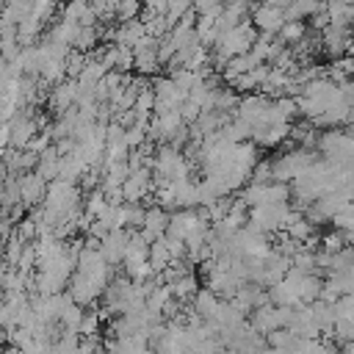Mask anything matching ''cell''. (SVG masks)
<instances>
[{
  "label": "cell",
  "mask_w": 354,
  "mask_h": 354,
  "mask_svg": "<svg viewBox=\"0 0 354 354\" xmlns=\"http://www.w3.org/2000/svg\"><path fill=\"white\" fill-rule=\"evenodd\" d=\"M315 149L324 155L326 163L332 166H351V155H354V141L348 136V130L340 127H326V133H321L315 138Z\"/></svg>",
  "instance_id": "6da1fadb"
},
{
  "label": "cell",
  "mask_w": 354,
  "mask_h": 354,
  "mask_svg": "<svg viewBox=\"0 0 354 354\" xmlns=\"http://www.w3.org/2000/svg\"><path fill=\"white\" fill-rule=\"evenodd\" d=\"M313 160H315V152H313V149L296 147L293 152H285V155H279L277 160H271V180H274V183H290V180H296Z\"/></svg>",
  "instance_id": "7a4b0ae2"
},
{
  "label": "cell",
  "mask_w": 354,
  "mask_h": 354,
  "mask_svg": "<svg viewBox=\"0 0 354 354\" xmlns=\"http://www.w3.org/2000/svg\"><path fill=\"white\" fill-rule=\"evenodd\" d=\"M108 279H111V268L108 271H100V274L72 271V277H69V296L77 304H91V301H97V296H102Z\"/></svg>",
  "instance_id": "3957f363"
},
{
  "label": "cell",
  "mask_w": 354,
  "mask_h": 354,
  "mask_svg": "<svg viewBox=\"0 0 354 354\" xmlns=\"http://www.w3.org/2000/svg\"><path fill=\"white\" fill-rule=\"evenodd\" d=\"M290 205L288 202H277V205H257V207H249L246 213V224L254 227L257 232L263 235H274L282 230L285 224V216H288Z\"/></svg>",
  "instance_id": "277c9868"
},
{
  "label": "cell",
  "mask_w": 354,
  "mask_h": 354,
  "mask_svg": "<svg viewBox=\"0 0 354 354\" xmlns=\"http://www.w3.org/2000/svg\"><path fill=\"white\" fill-rule=\"evenodd\" d=\"M246 207H257V205H277V202H290V188L288 183H249L241 194H238Z\"/></svg>",
  "instance_id": "5b68a950"
},
{
  "label": "cell",
  "mask_w": 354,
  "mask_h": 354,
  "mask_svg": "<svg viewBox=\"0 0 354 354\" xmlns=\"http://www.w3.org/2000/svg\"><path fill=\"white\" fill-rule=\"evenodd\" d=\"M6 127H8V147L11 149H25L28 141L39 133V122L30 116L28 108L14 111V116L6 122Z\"/></svg>",
  "instance_id": "8992f818"
},
{
  "label": "cell",
  "mask_w": 354,
  "mask_h": 354,
  "mask_svg": "<svg viewBox=\"0 0 354 354\" xmlns=\"http://www.w3.org/2000/svg\"><path fill=\"white\" fill-rule=\"evenodd\" d=\"M249 17H252L249 22L254 25V30L257 33H268V36H274L285 22V11L277 8V6H268V3H254Z\"/></svg>",
  "instance_id": "52a82bcc"
},
{
  "label": "cell",
  "mask_w": 354,
  "mask_h": 354,
  "mask_svg": "<svg viewBox=\"0 0 354 354\" xmlns=\"http://www.w3.org/2000/svg\"><path fill=\"white\" fill-rule=\"evenodd\" d=\"M119 188H122V199L124 202H141L152 191V169H144V166L133 169Z\"/></svg>",
  "instance_id": "ba28073f"
},
{
  "label": "cell",
  "mask_w": 354,
  "mask_h": 354,
  "mask_svg": "<svg viewBox=\"0 0 354 354\" xmlns=\"http://www.w3.org/2000/svg\"><path fill=\"white\" fill-rule=\"evenodd\" d=\"M17 185H19V202H22L25 207L39 205V202L44 199L47 180H41L36 171H22V174H17Z\"/></svg>",
  "instance_id": "9c48e42d"
},
{
  "label": "cell",
  "mask_w": 354,
  "mask_h": 354,
  "mask_svg": "<svg viewBox=\"0 0 354 354\" xmlns=\"http://www.w3.org/2000/svg\"><path fill=\"white\" fill-rule=\"evenodd\" d=\"M124 243H127V230H108L102 238H100V254L108 266H116L122 263L124 257Z\"/></svg>",
  "instance_id": "30bf717a"
},
{
  "label": "cell",
  "mask_w": 354,
  "mask_h": 354,
  "mask_svg": "<svg viewBox=\"0 0 354 354\" xmlns=\"http://www.w3.org/2000/svg\"><path fill=\"white\" fill-rule=\"evenodd\" d=\"M166 224H169V210H163L160 205H155V207H147L144 210V221H141L138 232L144 235L147 243H152V241H158L166 232Z\"/></svg>",
  "instance_id": "8fae6325"
},
{
  "label": "cell",
  "mask_w": 354,
  "mask_h": 354,
  "mask_svg": "<svg viewBox=\"0 0 354 354\" xmlns=\"http://www.w3.org/2000/svg\"><path fill=\"white\" fill-rule=\"evenodd\" d=\"M75 100H77V83H75L72 77H64V80L55 83L53 91H50V108H53L55 113H64V111L75 108Z\"/></svg>",
  "instance_id": "7c38bea8"
},
{
  "label": "cell",
  "mask_w": 354,
  "mask_h": 354,
  "mask_svg": "<svg viewBox=\"0 0 354 354\" xmlns=\"http://www.w3.org/2000/svg\"><path fill=\"white\" fill-rule=\"evenodd\" d=\"M58 158H61V155H58L55 144H50V147L39 155V160H36L33 171H36L41 180H47V183H50V180H55V177H58Z\"/></svg>",
  "instance_id": "4fadbf2b"
},
{
  "label": "cell",
  "mask_w": 354,
  "mask_h": 354,
  "mask_svg": "<svg viewBox=\"0 0 354 354\" xmlns=\"http://www.w3.org/2000/svg\"><path fill=\"white\" fill-rule=\"evenodd\" d=\"M324 8V0H290L282 11H285V19H310L313 14H318Z\"/></svg>",
  "instance_id": "5bb4252c"
},
{
  "label": "cell",
  "mask_w": 354,
  "mask_h": 354,
  "mask_svg": "<svg viewBox=\"0 0 354 354\" xmlns=\"http://www.w3.org/2000/svg\"><path fill=\"white\" fill-rule=\"evenodd\" d=\"M77 28L80 25H75L72 19H64L61 17V22H55L50 30H47V41H55V44H64V47H72V41H75V36H77Z\"/></svg>",
  "instance_id": "9a60e30c"
},
{
  "label": "cell",
  "mask_w": 354,
  "mask_h": 354,
  "mask_svg": "<svg viewBox=\"0 0 354 354\" xmlns=\"http://www.w3.org/2000/svg\"><path fill=\"white\" fill-rule=\"evenodd\" d=\"M166 288H169L171 299H177V301L183 304V301H191V299H194V293L199 290V282H196V277H194V274H183L180 279L169 282Z\"/></svg>",
  "instance_id": "2e32d148"
},
{
  "label": "cell",
  "mask_w": 354,
  "mask_h": 354,
  "mask_svg": "<svg viewBox=\"0 0 354 354\" xmlns=\"http://www.w3.org/2000/svg\"><path fill=\"white\" fill-rule=\"evenodd\" d=\"M191 301H194V313H196L199 318H205V321H207V318L213 315L216 304H218V296H216L210 288H199V290L194 293V299H191Z\"/></svg>",
  "instance_id": "e0dca14e"
},
{
  "label": "cell",
  "mask_w": 354,
  "mask_h": 354,
  "mask_svg": "<svg viewBox=\"0 0 354 354\" xmlns=\"http://www.w3.org/2000/svg\"><path fill=\"white\" fill-rule=\"evenodd\" d=\"M274 36H277L282 44H288V47H290V44H296V41H301V39L307 36V25H304V22H299V19H285V22H282V28H279Z\"/></svg>",
  "instance_id": "ac0fdd59"
},
{
  "label": "cell",
  "mask_w": 354,
  "mask_h": 354,
  "mask_svg": "<svg viewBox=\"0 0 354 354\" xmlns=\"http://www.w3.org/2000/svg\"><path fill=\"white\" fill-rule=\"evenodd\" d=\"M100 28L97 25H88V28H77V36L72 41V50H80V53H91L100 41Z\"/></svg>",
  "instance_id": "d6986e66"
},
{
  "label": "cell",
  "mask_w": 354,
  "mask_h": 354,
  "mask_svg": "<svg viewBox=\"0 0 354 354\" xmlns=\"http://www.w3.org/2000/svg\"><path fill=\"white\" fill-rule=\"evenodd\" d=\"M169 252H166V246H163V241L158 238V241H152L149 243V249H147V263H149V268H152V274H158V271H163L166 266H169Z\"/></svg>",
  "instance_id": "ffe728a7"
},
{
  "label": "cell",
  "mask_w": 354,
  "mask_h": 354,
  "mask_svg": "<svg viewBox=\"0 0 354 354\" xmlns=\"http://www.w3.org/2000/svg\"><path fill=\"white\" fill-rule=\"evenodd\" d=\"M53 14H55V0H30V14L28 17H33L36 22L47 25L53 19Z\"/></svg>",
  "instance_id": "44dd1931"
},
{
  "label": "cell",
  "mask_w": 354,
  "mask_h": 354,
  "mask_svg": "<svg viewBox=\"0 0 354 354\" xmlns=\"http://www.w3.org/2000/svg\"><path fill=\"white\" fill-rule=\"evenodd\" d=\"M332 230H337V232H346V235H351V227H354V213H351V202L348 205H343L332 218Z\"/></svg>",
  "instance_id": "7402d4cb"
},
{
  "label": "cell",
  "mask_w": 354,
  "mask_h": 354,
  "mask_svg": "<svg viewBox=\"0 0 354 354\" xmlns=\"http://www.w3.org/2000/svg\"><path fill=\"white\" fill-rule=\"evenodd\" d=\"M348 241H351V235H346V232H329V235H324V238H318V243H321V252H329V254H335V252H340L343 246H348Z\"/></svg>",
  "instance_id": "603a6c76"
},
{
  "label": "cell",
  "mask_w": 354,
  "mask_h": 354,
  "mask_svg": "<svg viewBox=\"0 0 354 354\" xmlns=\"http://www.w3.org/2000/svg\"><path fill=\"white\" fill-rule=\"evenodd\" d=\"M141 14V0H116V19L127 22V19H136Z\"/></svg>",
  "instance_id": "cb8c5ba5"
},
{
  "label": "cell",
  "mask_w": 354,
  "mask_h": 354,
  "mask_svg": "<svg viewBox=\"0 0 354 354\" xmlns=\"http://www.w3.org/2000/svg\"><path fill=\"white\" fill-rule=\"evenodd\" d=\"M249 183H271V160H257L249 171Z\"/></svg>",
  "instance_id": "d4e9b609"
},
{
  "label": "cell",
  "mask_w": 354,
  "mask_h": 354,
  "mask_svg": "<svg viewBox=\"0 0 354 354\" xmlns=\"http://www.w3.org/2000/svg\"><path fill=\"white\" fill-rule=\"evenodd\" d=\"M97 329H100V313H83V318H80V324H77V332L80 335H97Z\"/></svg>",
  "instance_id": "484cf974"
},
{
  "label": "cell",
  "mask_w": 354,
  "mask_h": 354,
  "mask_svg": "<svg viewBox=\"0 0 354 354\" xmlns=\"http://www.w3.org/2000/svg\"><path fill=\"white\" fill-rule=\"evenodd\" d=\"M14 235H19L25 243H30L33 238H36V221L28 216V218H22L17 227H14Z\"/></svg>",
  "instance_id": "4316f807"
},
{
  "label": "cell",
  "mask_w": 354,
  "mask_h": 354,
  "mask_svg": "<svg viewBox=\"0 0 354 354\" xmlns=\"http://www.w3.org/2000/svg\"><path fill=\"white\" fill-rule=\"evenodd\" d=\"M191 3H194V11L196 14H205L210 8H221L224 6V0H191Z\"/></svg>",
  "instance_id": "83f0119b"
},
{
  "label": "cell",
  "mask_w": 354,
  "mask_h": 354,
  "mask_svg": "<svg viewBox=\"0 0 354 354\" xmlns=\"http://www.w3.org/2000/svg\"><path fill=\"white\" fill-rule=\"evenodd\" d=\"M260 354H290V351H288V348H274V346H266Z\"/></svg>",
  "instance_id": "f1b7e54d"
},
{
  "label": "cell",
  "mask_w": 354,
  "mask_h": 354,
  "mask_svg": "<svg viewBox=\"0 0 354 354\" xmlns=\"http://www.w3.org/2000/svg\"><path fill=\"white\" fill-rule=\"evenodd\" d=\"M3 277H6V263L0 260V290H3Z\"/></svg>",
  "instance_id": "f546056e"
}]
</instances>
